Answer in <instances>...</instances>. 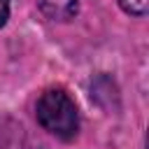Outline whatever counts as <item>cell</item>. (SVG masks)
I'll use <instances>...</instances> for the list:
<instances>
[{"instance_id":"obj_1","label":"cell","mask_w":149,"mask_h":149,"mask_svg":"<svg viewBox=\"0 0 149 149\" xmlns=\"http://www.w3.org/2000/svg\"><path fill=\"white\" fill-rule=\"evenodd\" d=\"M37 123L58 140H72L79 130V112L74 100L63 88H49L35 105Z\"/></svg>"},{"instance_id":"obj_2","label":"cell","mask_w":149,"mask_h":149,"mask_svg":"<svg viewBox=\"0 0 149 149\" xmlns=\"http://www.w3.org/2000/svg\"><path fill=\"white\" fill-rule=\"evenodd\" d=\"M37 7L51 21H68L77 14L79 0H37Z\"/></svg>"},{"instance_id":"obj_3","label":"cell","mask_w":149,"mask_h":149,"mask_svg":"<svg viewBox=\"0 0 149 149\" xmlns=\"http://www.w3.org/2000/svg\"><path fill=\"white\" fill-rule=\"evenodd\" d=\"M119 7L130 16H144L149 9V0H116Z\"/></svg>"},{"instance_id":"obj_4","label":"cell","mask_w":149,"mask_h":149,"mask_svg":"<svg viewBox=\"0 0 149 149\" xmlns=\"http://www.w3.org/2000/svg\"><path fill=\"white\" fill-rule=\"evenodd\" d=\"M9 19V0H0V28L7 23Z\"/></svg>"}]
</instances>
